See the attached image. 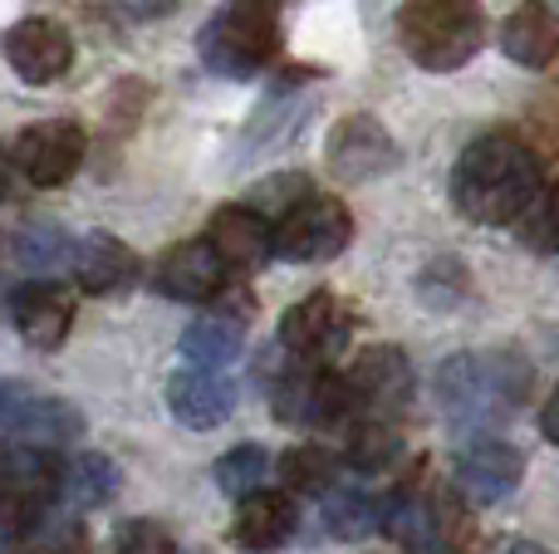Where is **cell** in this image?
I'll use <instances>...</instances> for the list:
<instances>
[{
  "label": "cell",
  "mask_w": 559,
  "mask_h": 554,
  "mask_svg": "<svg viewBox=\"0 0 559 554\" xmlns=\"http://www.w3.org/2000/svg\"><path fill=\"white\" fill-rule=\"evenodd\" d=\"M540 157L511 133H486L456 157L452 202L476 226H511L540 202Z\"/></svg>",
  "instance_id": "6da1fadb"
},
{
  "label": "cell",
  "mask_w": 559,
  "mask_h": 554,
  "mask_svg": "<svg viewBox=\"0 0 559 554\" xmlns=\"http://www.w3.org/2000/svg\"><path fill=\"white\" fill-rule=\"evenodd\" d=\"M525 369L515 353H456L437 369V402L456 427H496L525 398Z\"/></svg>",
  "instance_id": "7a4b0ae2"
},
{
  "label": "cell",
  "mask_w": 559,
  "mask_h": 554,
  "mask_svg": "<svg viewBox=\"0 0 559 554\" xmlns=\"http://www.w3.org/2000/svg\"><path fill=\"white\" fill-rule=\"evenodd\" d=\"M397 39L432 74H452L481 55L486 10L481 0H403L397 5Z\"/></svg>",
  "instance_id": "3957f363"
},
{
  "label": "cell",
  "mask_w": 559,
  "mask_h": 554,
  "mask_svg": "<svg viewBox=\"0 0 559 554\" xmlns=\"http://www.w3.org/2000/svg\"><path fill=\"white\" fill-rule=\"evenodd\" d=\"M280 55V29L265 5H236L222 10L202 29V64L216 79H255L271 69Z\"/></svg>",
  "instance_id": "277c9868"
},
{
  "label": "cell",
  "mask_w": 559,
  "mask_h": 554,
  "mask_svg": "<svg viewBox=\"0 0 559 554\" xmlns=\"http://www.w3.org/2000/svg\"><path fill=\"white\" fill-rule=\"evenodd\" d=\"M271 408L289 427H348V418H354L364 402H358L354 383H348L344 373H324V369L299 363V369L275 373Z\"/></svg>",
  "instance_id": "5b68a950"
},
{
  "label": "cell",
  "mask_w": 559,
  "mask_h": 554,
  "mask_svg": "<svg viewBox=\"0 0 559 554\" xmlns=\"http://www.w3.org/2000/svg\"><path fill=\"white\" fill-rule=\"evenodd\" d=\"M348 236H354V221H348L344 202L314 192L275 221V255L280 261H295V265L334 261L348 245Z\"/></svg>",
  "instance_id": "8992f818"
},
{
  "label": "cell",
  "mask_w": 559,
  "mask_h": 554,
  "mask_svg": "<svg viewBox=\"0 0 559 554\" xmlns=\"http://www.w3.org/2000/svg\"><path fill=\"white\" fill-rule=\"evenodd\" d=\"M348 334H354V314L338 294L314 290L299 304H289L285 320H280V344L295 363H329L348 349Z\"/></svg>",
  "instance_id": "52a82bcc"
},
{
  "label": "cell",
  "mask_w": 559,
  "mask_h": 554,
  "mask_svg": "<svg viewBox=\"0 0 559 554\" xmlns=\"http://www.w3.org/2000/svg\"><path fill=\"white\" fill-rule=\"evenodd\" d=\"M84 162V128L74 118H45L29 123L25 133L10 143V167L25 177L29 186H64Z\"/></svg>",
  "instance_id": "ba28073f"
},
{
  "label": "cell",
  "mask_w": 559,
  "mask_h": 554,
  "mask_svg": "<svg viewBox=\"0 0 559 554\" xmlns=\"http://www.w3.org/2000/svg\"><path fill=\"white\" fill-rule=\"evenodd\" d=\"M79 432H84V418L64 398L35 393L25 383H5V437L15 447H69Z\"/></svg>",
  "instance_id": "9c48e42d"
},
{
  "label": "cell",
  "mask_w": 559,
  "mask_h": 554,
  "mask_svg": "<svg viewBox=\"0 0 559 554\" xmlns=\"http://www.w3.org/2000/svg\"><path fill=\"white\" fill-rule=\"evenodd\" d=\"M5 59L25 84H55V79H64L69 64H74V39H69V29L55 25V20L29 15L5 35Z\"/></svg>",
  "instance_id": "30bf717a"
},
{
  "label": "cell",
  "mask_w": 559,
  "mask_h": 554,
  "mask_svg": "<svg viewBox=\"0 0 559 554\" xmlns=\"http://www.w3.org/2000/svg\"><path fill=\"white\" fill-rule=\"evenodd\" d=\"M10 320H15L25 344L55 353L59 344L69 339V329H74V300H69V290L55 280H29V285L10 290Z\"/></svg>",
  "instance_id": "8fae6325"
},
{
  "label": "cell",
  "mask_w": 559,
  "mask_h": 554,
  "mask_svg": "<svg viewBox=\"0 0 559 554\" xmlns=\"http://www.w3.org/2000/svg\"><path fill=\"white\" fill-rule=\"evenodd\" d=\"M153 285L167 300L182 304H206L222 294L226 285V261L216 255L212 241H182L153 265Z\"/></svg>",
  "instance_id": "7c38bea8"
},
{
  "label": "cell",
  "mask_w": 559,
  "mask_h": 554,
  "mask_svg": "<svg viewBox=\"0 0 559 554\" xmlns=\"http://www.w3.org/2000/svg\"><path fill=\"white\" fill-rule=\"evenodd\" d=\"M388 167H397V147L383 133V123L368 113H354L329 133V172L344 177V182H368V177H383Z\"/></svg>",
  "instance_id": "4fadbf2b"
},
{
  "label": "cell",
  "mask_w": 559,
  "mask_h": 554,
  "mask_svg": "<svg viewBox=\"0 0 559 554\" xmlns=\"http://www.w3.org/2000/svg\"><path fill=\"white\" fill-rule=\"evenodd\" d=\"M167 408H173V418L182 422V427L212 432L236 412V383L222 378L216 369H197L192 363V369L173 373V383H167Z\"/></svg>",
  "instance_id": "5bb4252c"
},
{
  "label": "cell",
  "mask_w": 559,
  "mask_h": 554,
  "mask_svg": "<svg viewBox=\"0 0 559 554\" xmlns=\"http://www.w3.org/2000/svg\"><path fill=\"white\" fill-rule=\"evenodd\" d=\"M525 477V461L511 442H472L456 457V486L472 506H496L506 501Z\"/></svg>",
  "instance_id": "9a60e30c"
},
{
  "label": "cell",
  "mask_w": 559,
  "mask_h": 554,
  "mask_svg": "<svg viewBox=\"0 0 559 554\" xmlns=\"http://www.w3.org/2000/svg\"><path fill=\"white\" fill-rule=\"evenodd\" d=\"M348 383H354L358 402L373 412H403L407 398H413V363H407L403 349L393 344H373L354 359L348 369Z\"/></svg>",
  "instance_id": "2e32d148"
},
{
  "label": "cell",
  "mask_w": 559,
  "mask_h": 554,
  "mask_svg": "<svg viewBox=\"0 0 559 554\" xmlns=\"http://www.w3.org/2000/svg\"><path fill=\"white\" fill-rule=\"evenodd\" d=\"M206 241L216 245L226 270H255L275 251V231L265 221V212H255V206H222L206 226Z\"/></svg>",
  "instance_id": "e0dca14e"
},
{
  "label": "cell",
  "mask_w": 559,
  "mask_h": 554,
  "mask_svg": "<svg viewBox=\"0 0 559 554\" xmlns=\"http://www.w3.org/2000/svg\"><path fill=\"white\" fill-rule=\"evenodd\" d=\"M501 49L521 69H550L559 59V10L545 5V0H521L506 15Z\"/></svg>",
  "instance_id": "ac0fdd59"
},
{
  "label": "cell",
  "mask_w": 559,
  "mask_h": 554,
  "mask_svg": "<svg viewBox=\"0 0 559 554\" xmlns=\"http://www.w3.org/2000/svg\"><path fill=\"white\" fill-rule=\"evenodd\" d=\"M295 526H299V516L285 491H255V496H246L241 510H236L231 540H236V550H246V554H271L295 535Z\"/></svg>",
  "instance_id": "d6986e66"
},
{
  "label": "cell",
  "mask_w": 559,
  "mask_h": 554,
  "mask_svg": "<svg viewBox=\"0 0 559 554\" xmlns=\"http://www.w3.org/2000/svg\"><path fill=\"white\" fill-rule=\"evenodd\" d=\"M138 270H143L138 255L128 251L118 236L94 231V236H84L74 251V280L84 285L88 294H123L128 285L138 280Z\"/></svg>",
  "instance_id": "ffe728a7"
},
{
  "label": "cell",
  "mask_w": 559,
  "mask_h": 554,
  "mask_svg": "<svg viewBox=\"0 0 559 554\" xmlns=\"http://www.w3.org/2000/svg\"><path fill=\"white\" fill-rule=\"evenodd\" d=\"M114 491H118V467L108 457H98V451H79L59 471V501H69L74 510L104 506V501H114Z\"/></svg>",
  "instance_id": "44dd1931"
},
{
  "label": "cell",
  "mask_w": 559,
  "mask_h": 554,
  "mask_svg": "<svg viewBox=\"0 0 559 554\" xmlns=\"http://www.w3.org/2000/svg\"><path fill=\"white\" fill-rule=\"evenodd\" d=\"M59 471H64V461L45 457L39 447L10 451L5 457V501H15V506H39L45 496H59Z\"/></svg>",
  "instance_id": "7402d4cb"
},
{
  "label": "cell",
  "mask_w": 559,
  "mask_h": 554,
  "mask_svg": "<svg viewBox=\"0 0 559 554\" xmlns=\"http://www.w3.org/2000/svg\"><path fill=\"white\" fill-rule=\"evenodd\" d=\"M74 251L79 245L49 221L20 226V231L10 236V261L25 265L29 275H49V270H59V265H74Z\"/></svg>",
  "instance_id": "603a6c76"
},
{
  "label": "cell",
  "mask_w": 559,
  "mask_h": 554,
  "mask_svg": "<svg viewBox=\"0 0 559 554\" xmlns=\"http://www.w3.org/2000/svg\"><path fill=\"white\" fill-rule=\"evenodd\" d=\"M182 353L197 369H226V363L241 359V324L236 320H197L182 334Z\"/></svg>",
  "instance_id": "cb8c5ba5"
},
{
  "label": "cell",
  "mask_w": 559,
  "mask_h": 554,
  "mask_svg": "<svg viewBox=\"0 0 559 554\" xmlns=\"http://www.w3.org/2000/svg\"><path fill=\"white\" fill-rule=\"evenodd\" d=\"M378 526L388 530V540H397V545H432V501H423L417 491H397L393 501H383V516H378Z\"/></svg>",
  "instance_id": "d4e9b609"
},
{
  "label": "cell",
  "mask_w": 559,
  "mask_h": 554,
  "mask_svg": "<svg viewBox=\"0 0 559 554\" xmlns=\"http://www.w3.org/2000/svg\"><path fill=\"white\" fill-rule=\"evenodd\" d=\"M280 477L295 496H329L338 481V461L324 447H289L280 457Z\"/></svg>",
  "instance_id": "484cf974"
},
{
  "label": "cell",
  "mask_w": 559,
  "mask_h": 554,
  "mask_svg": "<svg viewBox=\"0 0 559 554\" xmlns=\"http://www.w3.org/2000/svg\"><path fill=\"white\" fill-rule=\"evenodd\" d=\"M265 477H271V451L255 447V442H246V447H231L222 461H216V486H222L231 501L255 496Z\"/></svg>",
  "instance_id": "4316f807"
},
{
  "label": "cell",
  "mask_w": 559,
  "mask_h": 554,
  "mask_svg": "<svg viewBox=\"0 0 559 554\" xmlns=\"http://www.w3.org/2000/svg\"><path fill=\"white\" fill-rule=\"evenodd\" d=\"M378 526L373 516V501L364 491H329L324 496V530L334 540H358Z\"/></svg>",
  "instance_id": "83f0119b"
},
{
  "label": "cell",
  "mask_w": 559,
  "mask_h": 554,
  "mask_svg": "<svg viewBox=\"0 0 559 554\" xmlns=\"http://www.w3.org/2000/svg\"><path fill=\"white\" fill-rule=\"evenodd\" d=\"M397 457V432L393 427H358L354 442H348V461L364 471H378Z\"/></svg>",
  "instance_id": "f1b7e54d"
},
{
  "label": "cell",
  "mask_w": 559,
  "mask_h": 554,
  "mask_svg": "<svg viewBox=\"0 0 559 554\" xmlns=\"http://www.w3.org/2000/svg\"><path fill=\"white\" fill-rule=\"evenodd\" d=\"M525 241H531L535 251L559 255V182L535 202V212L525 216Z\"/></svg>",
  "instance_id": "f546056e"
},
{
  "label": "cell",
  "mask_w": 559,
  "mask_h": 554,
  "mask_svg": "<svg viewBox=\"0 0 559 554\" xmlns=\"http://www.w3.org/2000/svg\"><path fill=\"white\" fill-rule=\"evenodd\" d=\"M118 554H173V530L157 520H128L118 530Z\"/></svg>",
  "instance_id": "4dcf8cb0"
},
{
  "label": "cell",
  "mask_w": 559,
  "mask_h": 554,
  "mask_svg": "<svg viewBox=\"0 0 559 554\" xmlns=\"http://www.w3.org/2000/svg\"><path fill=\"white\" fill-rule=\"evenodd\" d=\"M305 196H314V192H309L305 177H271V182H265L261 192H255V206H271L275 221H280V216H285L289 206H299Z\"/></svg>",
  "instance_id": "1f68e13d"
},
{
  "label": "cell",
  "mask_w": 559,
  "mask_h": 554,
  "mask_svg": "<svg viewBox=\"0 0 559 554\" xmlns=\"http://www.w3.org/2000/svg\"><path fill=\"white\" fill-rule=\"evenodd\" d=\"M118 5H123L133 20H157V15H167L177 0H118Z\"/></svg>",
  "instance_id": "d6a6232c"
},
{
  "label": "cell",
  "mask_w": 559,
  "mask_h": 554,
  "mask_svg": "<svg viewBox=\"0 0 559 554\" xmlns=\"http://www.w3.org/2000/svg\"><path fill=\"white\" fill-rule=\"evenodd\" d=\"M540 432H545V442L559 447V388L550 393V402H545V412H540Z\"/></svg>",
  "instance_id": "836d02e7"
},
{
  "label": "cell",
  "mask_w": 559,
  "mask_h": 554,
  "mask_svg": "<svg viewBox=\"0 0 559 554\" xmlns=\"http://www.w3.org/2000/svg\"><path fill=\"white\" fill-rule=\"evenodd\" d=\"M496 554H550L545 545H535V540H511V545H501Z\"/></svg>",
  "instance_id": "e575fe53"
},
{
  "label": "cell",
  "mask_w": 559,
  "mask_h": 554,
  "mask_svg": "<svg viewBox=\"0 0 559 554\" xmlns=\"http://www.w3.org/2000/svg\"><path fill=\"white\" fill-rule=\"evenodd\" d=\"M241 5H265V0H241Z\"/></svg>",
  "instance_id": "d590c367"
}]
</instances>
